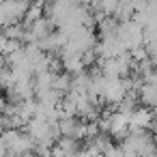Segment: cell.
Wrapping results in <instances>:
<instances>
[{"instance_id":"obj_5","label":"cell","mask_w":157,"mask_h":157,"mask_svg":"<svg viewBox=\"0 0 157 157\" xmlns=\"http://www.w3.org/2000/svg\"><path fill=\"white\" fill-rule=\"evenodd\" d=\"M5 157H17V155H11V153H7V155H5Z\"/></svg>"},{"instance_id":"obj_2","label":"cell","mask_w":157,"mask_h":157,"mask_svg":"<svg viewBox=\"0 0 157 157\" xmlns=\"http://www.w3.org/2000/svg\"><path fill=\"white\" fill-rule=\"evenodd\" d=\"M56 146L65 153V157H73L82 148V142L80 140H73V138H58L56 140Z\"/></svg>"},{"instance_id":"obj_4","label":"cell","mask_w":157,"mask_h":157,"mask_svg":"<svg viewBox=\"0 0 157 157\" xmlns=\"http://www.w3.org/2000/svg\"><path fill=\"white\" fill-rule=\"evenodd\" d=\"M7 127H5V114H0V133H2Z\"/></svg>"},{"instance_id":"obj_1","label":"cell","mask_w":157,"mask_h":157,"mask_svg":"<svg viewBox=\"0 0 157 157\" xmlns=\"http://www.w3.org/2000/svg\"><path fill=\"white\" fill-rule=\"evenodd\" d=\"M153 118H155V112L153 110H148L144 105H138L131 112V116H129V129H144L146 131L153 125Z\"/></svg>"},{"instance_id":"obj_3","label":"cell","mask_w":157,"mask_h":157,"mask_svg":"<svg viewBox=\"0 0 157 157\" xmlns=\"http://www.w3.org/2000/svg\"><path fill=\"white\" fill-rule=\"evenodd\" d=\"M9 153V148H7V144H5V140H2V136H0V157H5Z\"/></svg>"}]
</instances>
